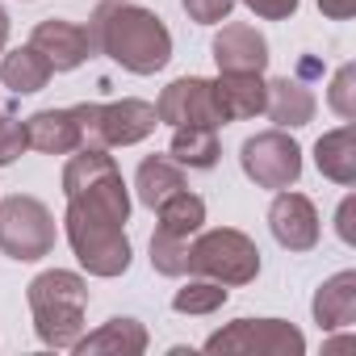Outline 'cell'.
<instances>
[{
	"label": "cell",
	"mask_w": 356,
	"mask_h": 356,
	"mask_svg": "<svg viewBox=\"0 0 356 356\" xmlns=\"http://www.w3.org/2000/svg\"><path fill=\"white\" fill-rule=\"evenodd\" d=\"M63 231L67 243L92 277H122L130 268V189L109 151L101 147H80L72 151L63 168Z\"/></svg>",
	"instance_id": "obj_1"
},
{
	"label": "cell",
	"mask_w": 356,
	"mask_h": 356,
	"mask_svg": "<svg viewBox=\"0 0 356 356\" xmlns=\"http://www.w3.org/2000/svg\"><path fill=\"white\" fill-rule=\"evenodd\" d=\"M310 310H314V323H318L323 331L352 327V318H356V273L343 268V273L327 277V281L314 289Z\"/></svg>",
	"instance_id": "obj_17"
},
{
	"label": "cell",
	"mask_w": 356,
	"mask_h": 356,
	"mask_svg": "<svg viewBox=\"0 0 356 356\" xmlns=\"http://www.w3.org/2000/svg\"><path fill=\"white\" fill-rule=\"evenodd\" d=\"M189 277H210L227 289L248 285L260 277V248L235 227H202L189 243Z\"/></svg>",
	"instance_id": "obj_4"
},
{
	"label": "cell",
	"mask_w": 356,
	"mask_h": 356,
	"mask_svg": "<svg viewBox=\"0 0 356 356\" xmlns=\"http://www.w3.org/2000/svg\"><path fill=\"white\" fill-rule=\"evenodd\" d=\"M76 122H80V138L84 147H101V151H113V147H134L143 143L147 134H155L159 126V113L151 101H138V97H122V101H109V105H72Z\"/></svg>",
	"instance_id": "obj_5"
},
{
	"label": "cell",
	"mask_w": 356,
	"mask_h": 356,
	"mask_svg": "<svg viewBox=\"0 0 356 356\" xmlns=\"http://www.w3.org/2000/svg\"><path fill=\"white\" fill-rule=\"evenodd\" d=\"M214 92H218V105H222L227 122H248V118L264 113L268 84L260 80V72H218Z\"/></svg>",
	"instance_id": "obj_15"
},
{
	"label": "cell",
	"mask_w": 356,
	"mask_h": 356,
	"mask_svg": "<svg viewBox=\"0 0 356 356\" xmlns=\"http://www.w3.org/2000/svg\"><path fill=\"white\" fill-rule=\"evenodd\" d=\"M243 5H248L256 17H264V22H285V17L298 13L302 0H243Z\"/></svg>",
	"instance_id": "obj_28"
},
{
	"label": "cell",
	"mask_w": 356,
	"mask_h": 356,
	"mask_svg": "<svg viewBox=\"0 0 356 356\" xmlns=\"http://www.w3.org/2000/svg\"><path fill=\"white\" fill-rule=\"evenodd\" d=\"M185 189V168L176 163L172 155H147L134 172V193L147 210L163 206L172 193H181Z\"/></svg>",
	"instance_id": "obj_18"
},
{
	"label": "cell",
	"mask_w": 356,
	"mask_h": 356,
	"mask_svg": "<svg viewBox=\"0 0 356 356\" xmlns=\"http://www.w3.org/2000/svg\"><path fill=\"white\" fill-rule=\"evenodd\" d=\"M231 298V289L222 281H210V277H189L181 289L172 293V310L176 314H214L222 310Z\"/></svg>",
	"instance_id": "obj_23"
},
{
	"label": "cell",
	"mask_w": 356,
	"mask_h": 356,
	"mask_svg": "<svg viewBox=\"0 0 356 356\" xmlns=\"http://www.w3.org/2000/svg\"><path fill=\"white\" fill-rule=\"evenodd\" d=\"M235 5H239V0H181V9H185V13H189V22H197V26L227 22Z\"/></svg>",
	"instance_id": "obj_27"
},
{
	"label": "cell",
	"mask_w": 356,
	"mask_h": 356,
	"mask_svg": "<svg viewBox=\"0 0 356 356\" xmlns=\"http://www.w3.org/2000/svg\"><path fill=\"white\" fill-rule=\"evenodd\" d=\"M352 218H356V197H343V202H339V214H335V231H339L343 243H356V227H352Z\"/></svg>",
	"instance_id": "obj_29"
},
{
	"label": "cell",
	"mask_w": 356,
	"mask_h": 356,
	"mask_svg": "<svg viewBox=\"0 0 356 356\" xmlns=\"http://www.w3.org/2000/svg\"><path fill=\"white\" fill-rule=\"evenodd\" d=\"M26 147H30V138H26V122H17L13 113H0V168H9Z\"/></svg>",
	"instance_id": "obj_26"
},
{
	"label": "cell",
	"mask_w": 356,
	"mask_h": 356,
	"mask_svg": "<svg viewBox=\"0 0 356 356\" xmlns=\"http://www.w3.org/2000/svg\"><path fill=\"white\" fill-rule=\"evenodd\" d=\"M51 63L34 51V47H17L9 51L5 59H0V80H5V88H13L17 97H30V92H42L51 84Z\"/></svg>",
	"instance_id": "obj_21"
},
{
	"label": "cell",
	"mask_w": 356,
	"mask_h": 356,
	"mask_svg": "<svg viewBox=\"0 0 356 356\" xmlns=\"http://www.w3.org/2000/svg\"><path fill=\"white\" fill-rule=\"evenodd\" d=\"M88 42L97 55H109L130 76H155L172 59V34L159 13L126 0H101L88 17Z\"/></svg>",
	"instance_id": "obj_2"
},
{
	"label": "cell",
	"mask_w": 356,
	"mask_h": 356,
	"mask_svg": "<svg viewBox=\"0 0 356 356\" xmlns=\"http://www.w3.org/2000/svg\"><path fill=\"white\" fill-rule=\"evenodd\" d=\"M206 352H239V356H302L306 335L285 318H235L231 327L206 339Z\"/></svg>",
	"instance_id": "obj_8"
},
{
	"label": "cell",
	"mask_w": 356,
	"mask_h": 356,
	"mask_svg": "<svg viewBox=\"0 0 356 356\" xmlns=\"http://www.w3.org/2000/svg\"><path fill=\"white\" fill-rule=\"evenodd\" d=\"M306 76H323V63H318V59H310V55H302V59H298V80H306Z\"/></svg>",
	"instance_id": "obj_31"
},
{
	"label": "cell",
	"mask_w": 356,
	"mask_h": 356,
	"mask_svg": "<svg viewBox=\"0 0 356 356\" xmlns=\"http://www.w3.org/2000/svg\"><path fill=\"white\" fill-rule=\"evenodd\" d=\"M314 163L327 181L335 185H356V130L352 126H339V130H327L318 143H314Z\"/></svg>",
	"instance_id": "obj_19"
},
{
	"label": "cell",
	"mask_w": 356,
	"mask_h": 356,
	"mask_svg": "<svg viewBox=\"0 0 356 356\" xmlns=\"http://www.w3.org/2000/svg\"><path fill=\"white\" fill-rule=\"evenodd\" d=\"M55 239H59L55 218H51V210L38 197L13 193V197L0 202V252H5L9 260L34 264V260L55 252Z\"/></svg>",
	"instance_id": "obj_6"
},
{
	"label": "cell",
	"mask_w": 356,
	"mask_h": 356,
	"mask_svg": "<svg viewBox=\"0 0 356 356\" xmlns=\"http://www.w3.org/2000/svg\"><path fill=\"white\" fill-rule=\"evenodd\" d=\"M239 163H243V176L260 189H289L298 185L302 176V147L289 138V130H260L252 134L243 147H239Z\"/></svg>",
	"instance_id": "obj_7"
},
{
	"label": "cell",
	"mask_w": 356,
	"mask_h": 356,
	"mask_svg": "<svg viewBox=\"0 0 356 356\" xmlns=\"http://www.w3.org/2000/svg\"><path fill=\"white\" fill-rule=\"evenodd\" d=\"M30 314L34 331L47 348L72 352V343L84 335V310H88V285L80 273L67 268H47L30 281Z\"/></svg>",
	"instance_id": "obj_3"
},
{
	"label": "cell",
	"mask_w": 356,
	"mask_h": 356,
	"mask_svg": "<svg viewBox=\"0 0 356 356\" xmlns=\"http://www.w3.org/2000/svg\"><path fill=\"white\" fill-rule=\"evenodd\" d=\"M268 231L285 252H310L318 243V210L306 193H289L277 189L273 206H268Z\"/></svg>",
	"instance_id": "obj_10"
},
{
	"label": "cell",
	"mask_w": 356,
	"mask_h": 356,
	"mask_svg": "<svg viewBox=\"0 0 356 356\" xmlns=\"http://www.w3.org/2000/svg\"><path fill=\"white\" fill-rule=\"evenodd\" d=\"M76 356H143L147 352V327L138 318H109L97 331L80 335L72 343Z\"/></svg>",
	"instance_id": "obj_13"
},
{
	"label": "cell",
	"mask_w": 356,
	"mask_h": 356,
	"mask_svg": "<svg viewBox=\"0 0 356 356\" xmlns=\"http://www.w3.org/2000/svg\"><path fill=\"white\" fill-rule=\"evenodd\" d=\"M26 138L42 155H72V151L84 147L80 122H76L72 109H38V113H30L26 118Z\"/></svg>",
	"instance_id": "obj_14"
},
{
	"label": "cell",
	"mask_w": 356,
	"mask_h": 356,
	"mask_svg": "<svg viewBox=\"0 0 356 356\" xmlns=\"http://www.w3.org/2000/svg\"><path fill=\"white\" fill-rule=\"evenodd\" d=\"M189 243L193 239H172V235H151V268L159 277H189Z\"/></svg>",
	"instance_id": "obj_24"
},
{
	"label": "cell",
	"mask_w": 356,
	"mask_h": 356,
	"mask_svg": "<svg viewBox=\"0 0 356 356\" xmlns=\"http://www.w3.org/2000/svg\"><path fill=\"white\" fill-rule=\"evenodd\" d=\"M210 51H214L218 72H264L268 67V38L256 26H243V22L222 26L214 34Z\"/></svg>",
	"instance_id": "obj_12"
},
{
	"label": "cell",
	"mask_w": 356,
	"mask_h": 356,
	"mask_svg": "<svg viewBox=\"0 0 356 356\" xmlns=\"http://www.w3.org/2000/svg\"><path fill=\"white\" fill-rule=\"evenodd\" d=\"M327 105H331L343 122H352V118H356V63H343V67L331 76Z\"/></svg>",
	"instance_id": "obj_25"
},
{
	"label": "cell",
	"mask_w": 356,
	"mask_h": 356,
	"mask_svg": "<svg viewBox=\"0 0 356 356\" xmlns=\"http://www.w3.org/2000/svg\"><path fill=\"white\" fill-rule=\"evenodd\" d=\"M314 92L293 76H281V80H268V92H264V113L281 126V130H298V126H310L314 122Z\"/></svg>",
	"instance_id": "obj_16"
},
{
	"label": "cell",
	"mask_w": 356,
	"mask_h": 356,
	"mask_svg": "<svg viewBox=\"0 0 356 356\" xmlns=\"http://www.w3.org/2000/svg\"><path fill=\"white\" fill-rule=\"evenodd\" d=\"M30 47L51 63V72H76V67L92 55L88 30L76 26V22H63V17H47V22H38L34 34H30Z\"/></svg>",
	"instance_id": "obj_11"
},
{
	"label": "cell",
	"mask_w": 356,
	"mask_h": 356,
	"mask_svg": "<svg viewBox=\"0 0 356 356\" xmlns=\"http://www.w3.org/2000/svg\"><path fill=\"white\" fill-rule=\"evenodd\" d=\"M155 214H159V235H172V239H193L202 227H206V202L197 197V193H189V189H181V193H172L163 206H155Z\"/></svg>",
	"instance_id": "obj_22"
},
{
	"label": "cell",
	"mask_w": 356,
	"mask_h": 356,
	"mask_svg": "<svg viewBox=\"0 0 356 356\" xmlns=\"http://www.w3.org/2000/svg\"><path fill=\"white\" fill-rule=\"evenodd\" d=\"M168 155L181 163V168L210 172V168L218 163V155H222V147H218V130H214V126H172Z\"/></svg>",
	"instance_id": "obj_20"
},
{
	"label": "cell",
	"mask_w": 356,
	"mask_h": 356,
	"mask_svg": "<svg viewBox=\"0 0 356 356\" xmlns=\"http://www.w3.org/2000/svg\"><path fill=\"white\" fill-rule=\"evenodd\" d=\"M318 13L331 22H348V17H356V0H318Z\"/></svg>",
	"instance_id": "obj_30"
},
{
	"label": "cell",
	"mask_w": 356,
	"mask_h": 356,
	"mask_svg": "<svg viewBox=\"0 0 356 356\" xmlns=\"http://www.w3.org/2000/svg\"><path fill=\"white\" fill-rule=\"evenodd\" d=\"M5 42H9V13L0 9V51H5Z\"/></svg>",
	"instance_id": "obj_32"
},
{
	"label": "cell",
	"mask_w": 356,
	"mask_h": 356,
	"mask_svg": "<svg viewBox=\"0 0 356 356\" xmlns=\"http://www.w3.org/2000/svg\"><path fill=\"white\" fill-rule=\"evenodd\" d=\"M155 113H159L163 126H214V130L227 126L218 92H214V80H206V76H181V80H172L159 92Z\"/></svg>",
	"instance_id": "obj_9"
}]
</instances>
